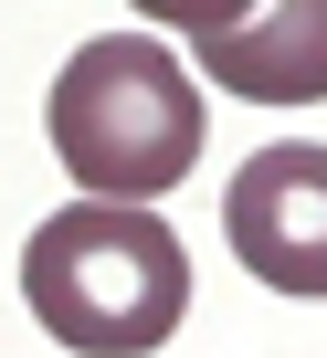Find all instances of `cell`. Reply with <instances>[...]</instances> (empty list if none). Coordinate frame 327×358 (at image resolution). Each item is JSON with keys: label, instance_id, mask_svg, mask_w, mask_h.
Listing matches in <instances>:
<instances>
[{"label": "cell", "instance_id": "obj_4", "mask_svg": "<svg viewBox=\"0 0 327 358\" xmlns=\"http://www.w3.org/2000/svg\"><path fill=\"white\" fill-rule=\"evenodd\" d=\"M190 53L243 106H316L327 95V0H264L243 32H211Z\"/></svg>", "mask_w": 327, "mask_h": 358}, {"label": "cell", "instance_id": "obj_2", "mask_svg": "<svg viewBox=\"0 0 327 358\" xmlns=\"http://www.w3.org/2000/svg\"><path fill=\"white\" fill-rule=\"evenodd\" d=\"M43 127H53V158L74 169L85 201H158V190H180L201 169V137H211L190 64L169 43H148V32L85 43L53 74Z\"/></svg>", "mask_w": 327, "mask_h": 358}, {"label": "cell", "instance_id": "obj_5", "mask_svg": "<svg viewBox=\"0 0 327 358\" xmlns=\"http://www.w3.org/2000/svg\"><path fill=\"white\" fill-rule=\"evenodd\" d=\"M137 22H169V32H190V43H211V32H243L264 0H127Z\"/></svg>", "mask_w": 327, "mask_h": 358}, {"label": "cell", "instance_id": "obj_3", "mask_svg": "<svg viewBox=\"0 0 327 358\" xmlns=\"http://www.w3.org/2000/svg\"><path fill=\"white\" fill-rule=\"evenodd\" d=\"M222 232H232L253 285L327 306V148L316 137L253 148L232 169V190H222Z\"/></svg>", "mask_w": 327, "mask_h": 358}, {"label": "cell", "instance_id": "obj_1", "mask_svg": "<svg viewBox=\"0 0 327 358\" xmlns=\"http://www.w3.org/2000/svg\"><path fill=\"white\" fill-rule=\"evenodd\" d=\"M22 306L74 358H158L190 316V253L148 201H74L32 222Z\"/></svg>", "mask_w": 327, "mask_h": 358}]
</instances>
